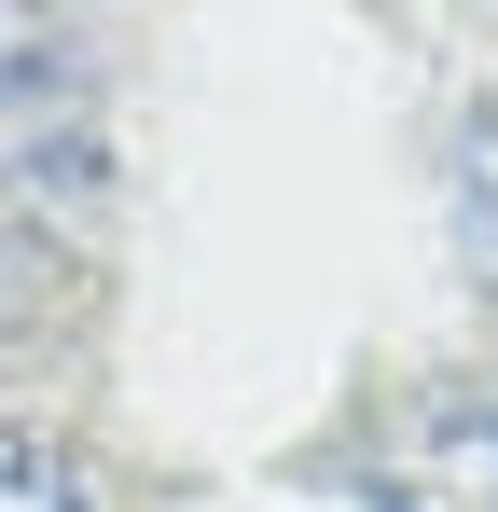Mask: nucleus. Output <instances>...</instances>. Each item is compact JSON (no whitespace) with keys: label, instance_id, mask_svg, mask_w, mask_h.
Masks as SVG:
<instances>
[{"label":"nucleus","instance_id":"1","mask_svg":"<svg viewBox=\"0 0 498 512\" xmlns=\"http://www.w3.org/2000/svg\"><path fill=\"white\" fill-rule=\"evenodd\" d=\"M374 512H498V402H457V416H429L374 471Z\"/></svg>","mask_w":498,"mask_h":512},{"label":"nucleus","instance_id":"2","mask_svg":"<svg viewBox=\"0 0 498 512\" xmlns=\"http://www.w3.org/2000/svg\"><path fill=\"white\" fill-rule=\"evenodd\" d=\"M457 250H471V277L498 291V84L471 97V139H457Z\"/></svg>","mask_w":498,"mask_h":512},{"label":"nucleus","instance_id":"3","mask_svg":"<svg viewBox=\"0 0 498 512\" xmlns=\"http://www.w3.org/2000/svg\"><path fill=\"white\" fill-rule=\"evenodd\" d=\"M0 512H97V499H83V471H70L28 416H0Z\"/></svg>","mask_w":498,"mask_h":512}]
</instances>
